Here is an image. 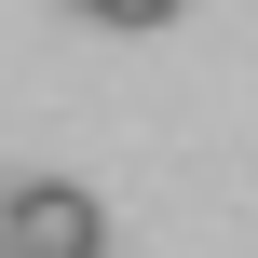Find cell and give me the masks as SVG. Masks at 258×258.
<instances>
[{"label":"cell","instance_id":"obj_4","mask_svg":"<svg viewBox=\"0 0 258 258\" xmlns=\"http://www.w3.org/2000/svg\"><path fill=\"white\" fill-rule=\"evenodd\" d=\"M0 258H14V245H0Z\"/></svg>","mask_w":258,"mask_h":258},{"label":"cell","instance_id":"obj_1","mask_svg":"<svg viewBox=\"0 0 258 258\" xmlns=\"http://www.w3.org/2000/svg\"><path fill=\"white\" fill-rule=\"evenodd\" d=\"M0 245L14 258H109V218L82 177H27V190H0Z\"/></svg>","mask_w":258,"mask_h":258},{"label":"cell","instance_id":"obj_3","mask_svg":"<svg viewBox=\"0 0 258 258\" xmlns=\"http://www.w3.org/2000/svg\"><path fill=\"white\" fill-rule=\"evenodd\" d=\"M82 14H95V0H82Z\"/></svg>","mask_w":258,"mask_h":258},{"label":"cell","instance_id":"obj_2","mask_svg":"<svg viewBox=\"0 0 258 258\" xmlns=\"http://www.w3.org/2000/svg\"><path fill=\"white\" fill-rule=\"evenodd\" d=\"M95 27H177V0H95Z\"/></svg>","mask_w":258,"mask_h":258}]
</instances>
